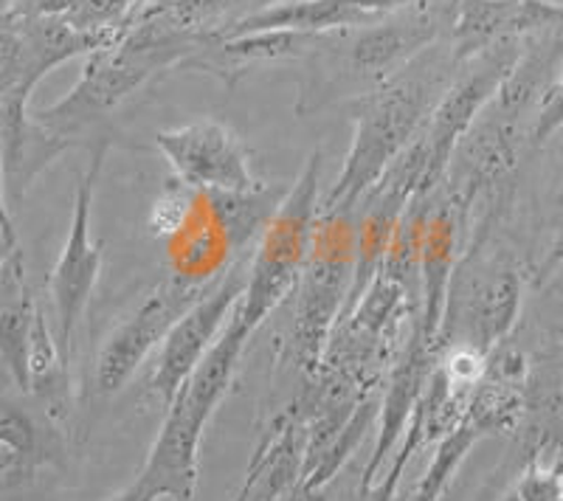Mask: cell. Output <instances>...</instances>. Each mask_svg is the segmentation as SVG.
I'll return each instance as SVG.
<instances>
[{
    "label": "cell",
    "mask_w": 563,
    "mask_h": 501,
    "mask_svg": "<svg viewBox=\"0 0 563 501\" xmlns=\"http://www.w3.org/2000/svg\"><path fill=\"white\" fill-rule=\"evenodd\" d=\"M519 501H563V470L538 468L536 463L527 468L521 476L519 488H516Z\"/></svg>",
    "instance_id": "17"
},
{
    "label": "cell",
    "mask_w": 563,
    "mask_h": 501,
    "mask_svg": "<svg viewBox=\"0 0 563 501\" xmlns=\"http://www.w3.org/2000/svg\"><path fill=\"white\" fill-rule=\"evenodd\" d=\"M209 34L169 32L153 23H130L122 40L88 54L82 77L52 108L37 110L34 122L63 142L110 116L141 85L173 65H192L203 52Z\"/></svg>",
    "instance_id": "2"
},
{
    "label": "cell",
    "mask_w": 563,
    "mask_h": 501,
    "mask_svg": "<svg viewBox=\"0 0 563 501\" xmlns=\"http://www.w3.org/2000/svg\"><path fill=\"white\" fill-rule=\"evenodd\" d=\"M104 149H108L104 142H99L97 147H93L88 172L79 178L68 240H65L63 254H59L52 277H48V290H52L54 310H57L59 322L57 344L65 367L70 364V353H74V333H77V324L85 315L90 293L97 288L99 270H102V250H99V243L93 240V234H90V218H93V192H97V180L99 172H102Z\"/></svg>",
    "instance_id": "4"
},
{
    "label": "cell",
    "mask_w": 563,
    "mask_h": 501,
    "mask_svg": "<svg viewBox=\"0 0 563 501\" xmlns=\"http://www.w3.org/2000/svg\"><path fill=\"white\" fill-rule=\"evenodd\" d=\"M558 127H563V63L558 65L555 77L547 85L536 104V124H532V142L544 144Z\"/></svg>",
    "instance_id": "15"
},
{
    "label": "cell",
    "mask_w": 563,
    "mask_h": 501,
    "mask_svg": "<svg viewBox=\"0 0 563 501\" xmlns=\"http://www.w3.org/2000/svg\"><path fill=\"white\" fill-rule=\"evenodd\" d=\"M133 7V0H68L63 18L85 34L119 40L128 32V18Z\"/></svg>",
    "instance_id": "14"
},
{
    "label": "cell",
    "mask_w": 563,
    "mask_h": 501,
    "mask_svg": "<svg viewBox=\"0 0 563 501\" xmlns=\"http://www.w3.org/2000/svg\"><path fill=\"white\" fill-rule=\"evenodd\" d=\"M519 279L507 268L476 282L465 308L467 333H471L465 347L487 353V347H493L510 330L512 315L519 310Z\"/></svg>",
    "instance_id": "13"
},
{
    "label": "cell",
    "mask_w": 563,
    "mask_h": 501,
    "mask_svg": "<svg viewBox=\"0 0 563 501\" xmlns=\"http://www.w3.org/2000/svg\"><path fill=\"white\" fill-rule=\"evenodd\" d=\"M0 225H3V232H7L9 237L18 240V234H14L12 214H9V207H7V183H3V164H0Z\"/></svg>",
    "instance_id": "18"
},
{
    "label": "cell",
    "mask_w": 563,
    "mask_h": 501,
    "mask_svg": "<svg viewBox=\"0 0 563 501\" xmlns=\"http://www.w3.org/2000/svg\"><path fill=\"white\" fill-rule=\"evenodd\" d=\"M34 443H37V431L32 420L18 405L0 400V445H7L14 457H26L34 450Z\"/></svg>",
    "instance_id": "16"
},
{
    "label": "cell",
    "mask_w": 563,
    "mask_h": 501,
    "mask_svg": "<svg viewBox=\"0 0 563 501\" xmlns=\"http://www.w3.org/2000/svg\"><path fill=\"white\" fill-rule=\"evenodd\" d=\"M37 304L29 290L26 263L20 248L0 268V360L14 383L29 392V338Z\"/></svg>",
    "instance_id": "11"
},
{
    "label": "cell",
    "mask_w": 563,
    "mask_h": 501,
    "mask_svg": "<svg viewBox=\"0 0 563 501\" xmlns=\"http://www.w3.org/2000/svg\"><path fill=\"white\" fill-rule=\"evenodd\" d=\"M14 250H18V240L9 237V234L3 232V225H0V268H3V263L12 257Z\"/></svg>",
    "instance_id": "19"
},
{
    "label": "cell",
    "mask_w": 563,
    "mask_h": 501,
    "mask_svg": "<svg viewBox=\"0 0 563 501\" xmlns=\"http://www.w3.org/2000/svg\"><path fill=\"white\" fill-rule=\"evenodd\" d=\"M563 26V7L550 0H454L449 48L456 65L501 40Z\"/></svg>",
    "instance_id": "8"
},
{
    "label": "cell",
    "mask_w": 563,
    "mask_h": 501,
    "mask_svg": "<svg viewBox=\"0 0 563 501\" xmlns=\"http://www.w3.org/2000/svg\"><path fill=\"white\" fill-rule=\"evenodd\" d=\"M454 0H406L372 26L358 29L350 45V68L378 85L451 34Z\"/></svg>",
    "instance_id": "6"
},
{
    "label": "cell",
    "mask_w": 563,
    "mask_h": 501,
    "mask_svg": "<svg viewBox=\"0 0 563 501\" xmlns=\"http://www.w3.org/2000/svg\"><path fill=\"white\" fill-rule=\"evenodd\" d=\"M133 3H150V0H133Z\"/></svg>",
    "instance_id": "23"
},
{
    "label": "cell",
    "mask_w": 563,
    "mask_h": 501,
    "mask_svg": "<svg viewBox=\"0 0 563 501\" xmlns=\"http://www.w3.org/2000/svg\"><path fill=\"white\" fill-rule=\"evenodd\" d=\"M245 279H249V270L234 265L229 274H223L220 282L211 285L198 302L180 315L178 324L164 338L158 367H155L153 380H150V389L158 394L161 403L167 405V409L178 398L189 375L198 369V364L209 353L211 344L218 341L220 330L225 327L238 302L243 299Z\"/></svg>",
    "instance_id": "7"
},
{
    "label": "cell",
    "mask_w": 563,
    "mask_h": 501,
    "mask_svg": "<svg viewBox=\"0 0 563 501\" xmlns=\"http://www.w3.org/2000/svg\"><path fill=\"white\" fill-rule=\"evenodd\" d=\"M505 501H519V499H516V493H512V496H507V499Z\"/></svg>",
    "instance_id": "22"
},
{
    "label": "cell",
    "mask_w": 563,
    "mask_h": 501,
    "mask_svg": "<svg viewBox=\"0 0 563 501\" xmlns=\"http://www.w3.org/2000/svg\"><path fill=\"white\" fill-rule=\"evenodd\" d=\"M426 355H429V344L422 341H415V347L406 353L404 364L397 367L395 380L389 386V394L384 400V412H380V439H378V448H375V457L369 459L366 465V476H364V485L369 488L375 474L380 470L384 459L389 457V450L397 445V434L406 428L409 423V414L415 412L417 400L422 394V364H426Z\"/></svg>",
    "instance_id": "12"
},
{
    "label": "cell",
    "mask_w": 563,
    "mask_h": 501,
    "mask_svg": "<svg viewBox=\"0 0 563 501\" xmlns=\"http://www.w3.org/2000/svg\"><path fill=\"white\" fill-rule=\"evenodd\" d=\"M211 279H195V277H175L167 279L164 285L147 296V302L141 304L128 322L110 333L108 344L99 353L97 364V383L102 394L119 392L124 383L135 375V369L144 364L150 353L164 338L169 330L178 324L180 315L198 302L200 296L211 288Z\"/></svg>",
    "instance_id": "5"
},
{
    "label": "cell",
    "mask_w": 563,
    "mask_h": 501,
    "mask_svg": "<svg viewBox=\"0 0 563 501\" xmlns=\"http://www.w3.org/2000/svg\"><path fill=\"white\" fill-rule=\"evenodd\" d=\"M316 254L310 259L308 277H305V296L299 310V344L310 353L316 341H324L330 333V322L335 315V302L341 299V285L346 282V270L352 268V257L344 240L339 237V218H321L316 225Z\"/></svg>",
    "instance_id": "10"
},
{
    "label": "cell",
    "mask_w": 563,
    "mask_h": 501,
    "mask_svg": "<svg viewBox=\"0 0 563 501\" xmlns=\"http://www.w3.org/2000/svg\"><path fill=\"white\" fill-rule=\"evenodd\" d=\"M456 68L460 65L451 57V48L449 54H442L440 45H434L406 68L352 99L355 138L324 203V218H341L352 207H358V200L366 198L389 164L429 122L431 110L449 90Z\"/></svg>",
    "instance_id": "1"
},
{
    "label": "cell",
    "mask_w": 563,
    "mask_h": 501,
    "mask_svg": "<svg viewBox=\"0 0 563 501\" xmlns=\"http://www.w3.org/2000/svg\"><path fill=\"white\" fill-rule=\"evenodd\" d=\"M110 501H141V499H139V496H135L133 488H128V490H124V493H119V496H115V499H110Z\"/></svg>",
    "instance_id": "20"
},
{
    "label": "cell",
    "mask_w": 563,
    "mask_h": 501,
    "mask_svg": "<svg viewBox=\"0 0 563 501\" xmlns=\"http://www.w3.org/2000/svg\"><path fill=\"white\" fill-rule=\"evenodd\" d=\"M14 3H18V0H0V18H3V14H7Z\"/></svg>",
    "instance_id": "21"
},
{
    "label": "cell",
    "mask_w": 563,
    "mask_h": 501,
    "mask_svg": "<svg viewBox=\"0 0 563 501\" xmlns=\"http://www.w3.org/2000/svg\"><path fill=\"white\" fill-rule=\"evenodd\" d=\"M155 147L164 153L178 183L209 194H251L265 183L251 169L243 138L220 119H198L184 127L161 130Z\"/></svg>",
    "instance_id": "3"
},
{
    "label": "cell",
    "mask_w": 563,
    "mask_h": 501,
    "mask_svg": "<svg viewBox=\"0 0 563 501\" xmlns=\"http://www.w3.org/2000/svg\"><path fill=\"white\" fill-rule=\"evenodd\" d=\"M406 0H288L256 9L220 29L214 37H238L254 32H305L344 34L378 23Z\"/></svg>",
    "instance_id": "9"
}]
</instances>
